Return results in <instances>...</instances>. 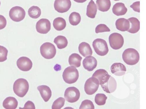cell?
<instances>
[{
	"instance_id": "1",
	"label": "cell",
	"mask_w": 146,
	"mask_h": 109,
	"mask_svg": "<svg viewBox=\"0 0 146 109\" xmlns=\"http://www.w3.org/2000/svg\"><path fill=\"white\" fill-rule=\"evenodd\" d=\"M122 58L124 62L127 65H133L139 61L140 55L138 52L133 48H128L123 52Z\"/></svg>"
},
{
	"instance_id": "2",
	"label": "cell",
	"mask_w": 146,
	"mask_h": 109,
	"mask_svg": "<svg viewBox=\"0 0 146 109\" xmlns=\"http://www.w3.org/2000/svg\"><path fill=\"white\" fill-rule=\"evenodd\" d=\"M29 89V83L24 79L20 78L15 82L13 85L14 93L20 98H23L27 93Z\"/></svg>"
},
{
	"instance_id": "3",
	"label": "cell",
	"mask_w": 146,
	"mask_h": 109,
	"mask_svg": "<svg viewBox=\"0 0 146 109\" xmlns=\"http://www.w3.org/2000/svg\"><path fill=\"white\" fill-rule=\"evenodd\" d=\"M79 77V72L75 67H69L65 69L63 73V79L68 84H71L76 82Z\"/></svg>"
},
{
	"instance_id": "4",
	"label": "cell",
	"mask_w": 146,
	"mask_h": 109,
	"mask_svg": "<svg viewBox=\"0 0 146 109\" xmlns=\"http://www.w3.org/2000/svg\"><path fill=\"white\" fill-rule=\"evenodd\" d=\"M100 85L103 90L106 93H111L115 91L117 84L115 79L108 74L102 81Z\"/></svg>"
},
{
	"instance_id": "5",
	"label": "cell",
	"mask_w": 146,
	"mask_h": 109,
	"mask_svg": "<svg viewBox=\"0 0 146 109\" xmlns=\"http://www.w3.org/2000/svg\"><path fill=\"white\" fill-rule=\"evenodd\" d=\"M40 52L42 56L44 58L51 59L55 57L56 51L53 44L47 42L43 44L41 46Z\"/></svg>"
},
{
	"instance_id": "6",
	"label": "cell",
	"mask_w": 146,
	"mask_h": 109,
	"mask_svg": "<svg viewBox=\"0 0 146 109\" xmlns=\"http://www.w3.org/2000/svg\"><path fill=\"white\" fill-rule=\"evenodd\" d=\"M92 45L94 50L98 55L102 56L106 55L109 50L106 41L102 39H97L93 42Z\"/></svg>"
},
{
	"instance_id": "7",
	"label": "cell",
	"mask_w": 146,
	"mask_h": 109,
	"mask_svg": "<svg viewBox=\"0 0 146 109\" xmlns=\"http://www.w3.org/2000/svg\"><path fill=\"white\" fill-rule=\"evenodd\" d=\"M109 41L111 47L114 50L120 49L124 44V41L123 36L117 33H114L109 36Z\"/></svg>"
},
{
	"instance_id": "8",
	"label": "cell",
	"mask_w": 146,
	"mask_h": 109,
	"mask_svg": "<svg viewBox=\"0 0 146 109\" xmlns=\"http://www.w3.org/2000/svg\"><path fill=\"white\" fill-rule=\"evenodd\" d=\"M9 16L11 20L15 22H19L23 20L26 16V12L22 7L15 6L11 9Z\"/></svg>"
},
{
	"instance_id": "9",
	"label": "cell",
	"mask_w": 146,
	"mask_h": 109,
	"mask_svg": "<svg viewBox=\"0 0 146 109\" xmlns=\"http://www.w3.org/2000/svg\"><path fill=\"white\" fill-rule=\"evenodd\" d=\"M64 96L65 99L67 102L73 103L79 100L80 93L79 90L76 87H69L66 89Z\"/></svg>"
},
{
	"instance_id": "10",
	"label": "cell",
	"mask_w": 146,
	"mask_h": 109,
	"mask_svg": "<svg viewBox=\"0 0 146 109\" xmlns=\"http://www.w3.org/2000/svg\"><path fill=\"white\" fill-rule=\"evenodd\" d=\"M99 83L98 80L94 77H91L86 81L84 85V89L87 94L92 95L98 90Z\"/></svg>"
},
{
	"instance_id": "11",
	"label": "cell",
	"mask_w": 146,
	"mask_h": 109,
	"mask_svg": "<svg viewBox=\"0 0 146 109\" xmlns=\"http://www.w3.org/2000/svg\"><path fill=\"white\" fill-rule=\"evenodd\" d=\"M36 31L41 34H46L51 29L50 21L46 19H42L36 23Z\"/></svg>"
},
{
	"instance_id": "12",
	"label": "cell",
	"mask_w": 146,
	"mask_h": 109,
	"mask_svg": "<svg viewBox=\"0 0 146 109\" xmlns=\"http://www.w3.org/2000/svg\"><path fill=\"white\" fill-rule=\"evenodd\" d=\"M71 3L70 0H55L54 6L55 10L60 13H63L70 9Z\"/></svg>"
},
{
	"instance_id": "13",
	"label": "cell",
	"mask_w": 146,
	"mask_h": 109,
	"mask_svg": "<svg viewBox=\"0 0 146 109\" xmlns=\"http://www.w3.org/2000/svg\"><path fill=\"white\" fill-rule=\"evenodd\" d=\"M17 65L18 68L21 71H27L31 69L33 63L29 58L25 57H22L18 59Z\"/></svg>"
},
{
	"instance_id": "14",
	"label": "cell",
	"mask_w": 146,
	"mask_h": 109,
	"mask_svg": "<svg viewBox=\"0 0 146 109\" xmlns=\"http://www.w3.org/2000/svg\"><path fill=\"white\" fill-rule=\"evenodd\" d=\"M83 65L85 69L88 71H93L97 66V61L96 59L93 57H87L83 60Z\"/></svg>"
},
{
	"instance_id": "15",
	"label": "cell",
	"mask_w": 146,
	"mask_h": 109,
	"mask_svg": "<svg viewBox=\"0 0 146 109\" xmlns=\"http://www.w3.org/2000/svg\"><path fill=\"white\" fill-rule=\"evenodd\" d=\"M111 70L112 74L118 76L124 75L127 70L125 65L120 63H114L111 66Z\"/></svg>"
},
{
	"instance_id": "16",
	"label": "cell",
	"mask_w": 146,
	"mask_h": 109,
	"mask_svg": "<svg viewBox=\"0 0 146 109\" xmlns=\"http://www.w3.org/2000/svg\"><path fill=\"white\" fill-rule=\"evenodd\" d=\"M37 89L45 102L49 101L52 95V91L49 87L46 85H41L37 87Z\"/></svg>"
},
{
	"instance_id": "17",
	"label": "cell",
	"mask_w": 146,
	"mask_h": 109,
	"mask_svg": "<svg viewBox=\"0 0 146 109\" xmlns=\"http://www.w3.org/2000/svg\"><path fill=\"white\" fill-rule=\"evenodd\" d=\"M130 26L129 21L124 18L118 19L115 22V26L117 29L121 31H127L130 28Z\"/></svg>"
},
{
	"instance_id": "18",
	"label": "cell",
	"mask_w": 146,
	"mask_h": 109,
	"mask_svg": "<svg viewBox=\"0 0 146 109\" xmlns=\"http://www.w3.org/2000/svg\"><path fill=\"white\" fill-rule=\"evenodd\" d=\"M78 49L80 53L84 57L92 56L93 52L90 45L86 42H82L79 45Z\"/></svg>"
},
{
	"instance_id": "19",
	"label": "cell",
	"mask_w": 146,
	"mask_h": 109,
	"mask_svg": "<svg viewBox=\"0 0 146 109\" xmlns=\"http://www.w3.org/2000/svg\"><path fill=\"white\" fill-rule=\"evenodd\" d=\"M112 11L115 15L117 16H122L126 13L127 9L124 3H116L113 6Z\"/></svg>"
},
{
	"instance_id": "20",
	"label": "cell",
	"mask_w": 146,
	"mask_h": 109,
	"mask_svg": "<svg viewBox=\"0 0 146 109\" xmlns=\"http://www.w3.org/2000/svg\"><path fill=\"white\" fill-rule=\"evenodd\" d=\"M18 102L13 97H8L6 98L3 103V106L7 109H15L17 107Z\"/></svg>"
},
{
	"instance_id": "21",
	"label": "cell",
	"mask_w": 146,
	"mask_h": 109,
	"mask_svg": "<svg viewBox=\"0 0 146 109\" xmlns=\"http://www.w3.org/2000/svg\"><path fill=\"white\" fill-rule=\"evenodd\" d=\"M131 25L130 28L127 31L132 34L137 33L140 29V22L137 18L132 17L128 19Z\"/></svg>"
},
{
	"instance_id": "22",
	"label": "cell",
	"mask_w": 146,
	"mask_h": 109,
	"mask_svg": "<svg viewBox=\"0 0 146 109\" xmlns=\"http://www.w3.org/2000/svg\"><path fill=\"white\" fill-rule=\"evenodd\" d=\"M82 58L79 54L73 53L69 57L68 59L69 64L71 66L78 68L81 66Z\"/></svg>"
},
{
	"instance_id": "23",
	"label": "cell",
	"mask_w": 146,
	"mask_h": 109,
	"mask_svg": "<svg viewBox=\"0 0 146 109\" xmlns=\"http://www.w3.org/2000/svg\"><path fill=\"white\" fill-rule=\"evenodd\" d=\"M96 4L98 9L103 12L108 11L111 5L110 0H96Z\"/></svg>"
},
{
	"instance_id": "24",
	"label": "cell",
	"mask_w": 146,
	"mask_h": 109,
	"mask_svg": "<svg viewBox=\"0 0 146 109\" xmlns=\"http://www.w3.org/2000/svg\"><path fill=\"white\" fill-rule=\"evenodd\" d=\"M97 11L96 5L93 0H91L87 6V15L90 18H94L95 17Z\"/></svg>"
},
{
	"instance_id": "25",
	"label": "cell",
	"mask_w": 146,
	"mask_h": 109,
	"mask_svg": "<svg viewBox=\"0 0 146 109\" xmlns=\"http://www.w3.org/2000/svg\"><path fill=\"white\" fill-rule=\"evenodd\" d=\"M53 25L56 30L58 31H62L66 27V22L65 20L63 18L57 17L54 20Z\"/></svg>"
},
{
	"instance_id": "26",
	"label": "cell",
	"mask_w": 146,
	"mask_h": 109,
	"mask_svg": "<svg viewBox=\"0 0 146 109\" xmlns=\"http://www.w3.org/2000/svg\"><path fill=\"white\" fill-rule=\"evenodd\" d=\"M54 42L56 45L58 49H62L66 48L68 44V41L64 36L59 35L56 38Z\"/></svg>"
},
{
	"instance_id": "27",
	"label": "cell",
	"mask_w": 146,
	"mask_h": 109,
	"mask_svg": "<svg viewBox=\"0 0 146 109\" xmlns=\"http://www.w3.org/2000/svg\"><path fill=\"white\" fill-rule=\"evenodd\" d=\"M29 16L33 19H37L40 16L41 11L38 6H33L31 7L28 11Z\"/></svg>"
},
{
	"instance_id": "28",
	"label": "cell",
	"mask_w": 146,
	"mask_h": 109,
	"mask_svg": "<svg viewBox=\"0 0 146 109\" xmlns=\"http://www.w3.org/2000/svg\"><path fill=\"white\" fill-rule=\"evenodd\" d=\"M108 74V72L105 70L100 69L96 71L92 77L97 79L99 81V84L100 85L103 79Z\"/></svg>"
},
{
	"instance_id": "29",
	"label": "cell",
	"mask_w": 146,
	"mask_h": 109,
	"mask_svg": "<svg viewBox=\"0 0 146 109\" xmlns=\"http://www.w3.org/2000/svg\"><path fill=\"white\" fill-rule=\"evenodd\" d=\"M69 20L71 25L76 26L80 22L81 17L80 14L77 12H72L69 16Z\"/></svg>"
},
{
	"instance_id": "30",
	"label": "cell",
	"mask_w": 146,
	"mask_h": 109,
	"mask_svg": "<svg viewBox=\"0 0 146 109\" xmlns=\"http://www.w3.org/2000/svg\"><path fill=\"white\" fill-rule=\"evenodd\" d=\"M107 99V97L105 94H98L95 97V101L97 105L102 106L105 104Z\"/></svg>"
},
{
	"instance_id": "31",
	"label": "cell",
	"mask_w": 146,
	"mask_h": 109,
	"mask_svg": "<svg viewBox=\"0 0 146 109\" xmlns=\"http://www.w3.org/2000/svg\"><path fill=\"white\" fill-rule=\"evenodd\" d=\"M65 99L60 97L56 100L54 102L52 106V109H60L63 107L65 104Z\"/></svg>"
},
{
	"instance_id": "32",
	"label": "cell",
	"mask_w": 146,
	"mask_h": 109,
	"mask_svg": "<svg viewBox=\"0 0 146 109\" xmlns=\"http://www.w3.org/2000/svg\"><path fill=\"white\" fill-rule=\"evenodd\" d=\"M94 106L92 102L87 100L82 101L79 108L80 109H94Z\"/></svg>"
},
{
	"instance_id": "33",
	"label": "cell",
	"mask_w": 146,
	"mask_h": 109,
	"mask_svg": "<svg viewBox=\"0 0 146 109\" xmlns=\"http://www.w3.org/2000/svg\"><path fill=\"white\" fill-rule=\"evenodd\" d=\"M8 50L5 47L0 45V62H3L7 59Z\"/></svg>"
},
{
	"instance_id": "34",
	"label": "cell",
	"mask_w": 146,
	"mask_h": 109,
	"mask_svg": "<svg viewBox=\"0 0 146 109\" xmlns=\"http://www.w3.org/2000/svg\"><path fill=\"white\" fill-rule=\"evenodd\" d=\"M110 31V30L104 24H100L97 26L95 29V32L97 34L105 32H109Z\"/></svg>"
},
{
	"instance_id": "35",
	"label": "cell",
	"mask_w": 146,
	"mask_h": 109,
	"mask_svg": "<svg viewBox=\"0 0 146 109\" xmlns=\"http://www.w3.org/2000/svg\"><path fill=\"white\" fill-rule=\"evenodd\" d=\"M7 22L5 17L0 15V30L4 29L7 25Z\"/></svg>"
},
{
	"instance_id": "36",
	"label": "cell",
	"mask_w": 146,
	"mask_h": 109,
	"mask_svg": "<svg viewBox=\"0 0 146 109\" xmlns=\"http://www.w3.org/2000/svg\"><path fill=\"white\" fill-rule=\"evenodd\" d=\"M140 1L136 2L134 3L130 6V7L132 8L133 10L139 13L140 12Z\"/></svg>"
},
{
	"instance_id": "37",
	"label": "cell",
	"mask_w": 146,
	"mask_h": 109,
	"mask_svg": "<svg viewBox=\"0 0 146 109\" xmlns=\"http://www.w3.org/2000/svg\"><path fill=\"white\" fill-rule=\"evenodd\" d=\"M23 109H35V107L34 104L31 101H29L27 102L24 105L23 108H21Z\"/></svg>"
},
{
	"instance_id": "38",
	"label": "cell",
	"mask_w": 146,
	"mask_h": 109,
	"mask_svg": "<svg viewBox=\"0 0 146 109\" xmlns=\"http://www.w3.org/2000/svg\"><path fill=\"white\" fill-rule=\"evenodd\" d=\"M75 2L79 3H82L86 2L87 0H74Z\"/></svg>"
},
{
	"instance_id": "39",
	"label": "cell",
	"mask_w": 146,
	"mask_h": 109,
	"mask_svg": "<svg viewBox=\"0 0 146 109\" xmlns=\"http://www.w3.org/2000/svg\"><path fill=\"white\" fill-rule=\"evenodd\" d=\"M114 1H119V0H114Z\"/></svg>"
},
{
	"instance_id": "40",
	"label": "cell",
	"mask_w": 146,
	"mask_h": 109,
	"mask_svg": "<svg viewBox=\"0 0 146 109\" xmlns=\"http://www.w3.org/2000/svg\"><path fill=\"white\" fill-rule=\"evenodd\" d=\"M1 1H0V6H1Z\"/></svg>"
}]
</instances>
